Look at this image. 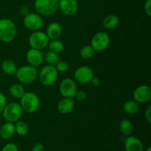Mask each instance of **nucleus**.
<instances>
[{
  "mask_svg": "<svg viewBox=\"0 0 151 151\" xmlns=\"http://www.w3.org/2000/svg\"><path fill=\"white\" fill-rule=\"evenodd\" d=\"M62 32H63V28H62L60 24L53 22L50 23L47 27L46 34L50 38V40H55L60 38Z\"/></svg>",
  "mask_w": 151,
  "mask_h": 151,
  "instance_id": "obj_15",
  "label": "nucleus"
},
{
  "mask_svg": "<svg viewBox=\"0 0 151 151\" xmlns=\"http://www.w3.org/2000/svg\"><path fill=\"white\" fill-rule=\"evenodd\" d=\"M74 97H75V100H78V101L83 102L86 100V94L85 91H82V90H79V91L77 90Z\"/></svg>",
  "mask_w": 151,
  "mask_h": 151,
  "instance_id": "obj_29",
  "label": "nucleus"
},
{
  "mask_svg": "<svg viewBox=\"0 0 151 151\" xmlns=\"http://www.w3.org/2000/svg\"><path fill=\"white\" fill-rule=\"evenodd\" d=\"M133 97L138 103H147L151 97V88L147 85H140L134 89Z\"/></svg>",
  "mask_w": 151,
  "mask_h": 151,
  "instance_id": "obj_12",
  "label": "nucleus"
},
{
  "mask_svg": "<svg viewBox=\"0 0 151 151\" xmlns=\"http://www.w3.org/2000/svg\"><path fill=\"white\" fill-rule=\"evenodd\" d=\"M77 90L76 83L72 78L62 80L59 85V92L63 97L73 98Z\"/></svg>",
  "mask_w": 151,
  "mask_h": 151,
  "instance_id": "obj_10",
  "label": "nucleus"
},
{
  "mask_svg": "<svg viewBox=\"0 0 151 151\" xmlns=\"http://www.w3.org/2000/svg\"><path fill=\"white\" fill-rule=\"evenodd\" d=\"M123 110L128 114H135L139 110V103L134 100H128L124 103Z\"/></svg>",
  "mask_w": 151,
  "mask_h": 151,
  "instance_id": "obj_21",
  "label": "nucleus"
},
{
  "mask_svg": "<svg viewBox=\"0 0 151 151\" xmlns=\"http://www.w3.org/2000/svg\"><path fill=\"white\" fill-rule=\"evenodd\" d=\"M94 71L88 66H81L75 70L74 73V78L75 81L81 84H86L90 83L94 77Z\"/></svg>",
  "mask_w": 151,
  "mask_h": 151,
  "instance_id": "obj_11",
  "label": "nucleus"
},
{
  "mask_svg": "<svg viewBox=\"0 0 151 151\" xmlns=\"http://www.w3.org/2000/svg\"><path fill=\"white\" fill-rule=\"evenodd\" d=\"M17 69L16 63L10 59H5L1 63V69L6 75H15Z\"/></svg>",
  "mask_w": 151,
  "mask_h": 151,
  "instance_id": "obj_19",
  "label": "nucleus"
},
{
  "mask_svg": "<svg viewBox=\"0 0 151 151\" xmlns=\"http://www.w3.org/2000/svg\"><path fill=\"white\" fill-rule=\"evenodd\" d=\"M119 19L116 15H109L104 19L103 25L106 29H113L118 26Z\"/></svg>",
  "mask_w": 151,
  "mask_h": 151,
  "instance_id": "obj_20",
  "label": "nucleus"
},
{
  "mask_svg": "<svg viewBox=\"0 0 151 151\" xmlns=\"http://www.w3.org/2000/svg\"><path fill=\"white\" fill-rule=\"evenodd\" d=\"M55 67L57 69L58 72H60V73L66 72L69 69V63L65 60H58V63L55 65Z\"/></svg>",
  "mask_w": 151,
  "mask_h": 151,
  "instance_id": "obj_28",
  "label": "nucleus"
},
{
  "mask_svg": "<svg viewBox=\"0 0 151 151\" xmlns=\"http://www.w3.org/2000/svg\"><path fill=\"white\" fill-rule=\"evenodd\" d=\"M58 9L67 16H74L78 10L77 0H58Z\"/></svg>",
  "mask_w": 151,
  "mask_h": 151,
  "instance_id": "obj_13",
  "label": "nucleus"
},
{
  "mask_svg": "<svg viewBox=\"0 0 151 151\" xmlns=\"http://www.w3.org/2000/svg\"><path fill=\"white\" fill-rule=\"evenodd\" d=\"M119 130L126 137H129L134 131V126H133L132 122L129 119H122L119 124Z\"/></svg>",
  "mask_w": 151,
  "mask_h": 151,
  "instance_id": "obj_22",
  "label": "nucleus"
},
{
  "mask_svg": "<svg viewBox=\"0 0 151 151\" xmlns=\"http://www.w3.org/2000/svg\"><path fill=\"white\" fill-rule=\"evenodd\" d=\"M1 151H19V149L14 143H7L2 147Z\"/></svg>",
  "mask_w": 151,
  "mask_h": 151,
  "instance_id": "obj_30",
  "label": "nucleus"
},
{
  "mask_svg": "<svg viewBox=\"0 0 151 151\" xmlns=\"http://www.w3.org/2000/svg\"><path fill=\"white\" fill-rule=\"evenodd\" d=\"M44 60H45L46 63L48 65L55 66L59 60L58 54L48 50L46 52L45 55H44Z\"/></svg>",
  "mask_w": 151,
  "mask_h": 151,
  "instance_id": "obj_26",
  "label": "nucleus"
},
{
  "mask_svg": "<svg viewBox=\"0 0 151 151\" xmlns=\"http://www.w3.org/2000/svg\"><path fill=\"white\" fill-rule=\"evenodd\" d=\"M6 105H7V99L5 95L0 91V114L2 113Z\"/></svg>",
  "mask_w": 151,
  "mask_h": 151,
  "instance_id": "obj_31",
  "label": "nucleus"
},
{
  "mask_svg": "<svg viewBox=\"0 0 151 151\" xmlns=\"http://www.w3.org/2000/svg\"><path fill=\"white\" fill-rule=\"evenodd\" d=\"M145 151H151V147H150V146H149V147H147V149H146Z\"/></svg>",
  "mask_w": 151,
  "mask_h": 151,
  "instance_id": "obj_37",
  "label": "nucleus"
},
{
  "mask_svg": "<svg viewBox=\"0 0 151 151\" xmlns=\"http://www.w3.org/2000/svg\"><path fill=\"white\" fill-rule=\"evenodd\" d=\"M75 107V102L72 98L63 97L58 102L57 105V109L62 114H67L73 110Z\"/></svg>",
  "mask_w": 151,
  "mask_h": 151,
  "instance_id": "obj_16",
  "label": "nucleus"
},
{
  "mask_svg": "<svg viewBox=\"0 0 151 151\" xmlns=\"http://www.w3.org/2000/svg\"><path fill=\"white\" fill-rule=\"evenodd\" d=\"M111 38L106 32H98L93 35L90 45L93 47L95 52H103L109 47Z\"/></svg>",
  "mask_w": 151,
  "mask_h": 151,
  "instance_id": "obj_8",
  "label": "nucleus"
},
{
  "mask_svg": "<svg viewBox=\"0 0 151 151\" xmlns=\"http://www.w3.org/2000/svg\"><path fill=\"white\" fill-rule=\"evenodd\" d=\"M16 133L19 136H25L29 132V126L27 124L22 120H18L15 124Z\"/></svg>",
  "mask_w": 151,
  "mask_h": 151,
  "instance_id": "obj_25",
  "label": "nucleus"
},
{
  "mask_svg": "<svg viewBox=\"0 0 151 151\" xmlns=\"http://www.w3.org/2000/svg\"><path fill=\"white\" fill-rule=\"evenodd\" d=\"M10 94L13 96V97L17 99H20L24 94L25 93V90L23 86L20 83H13L10 86Z\"/></svg>",
  "mask_w": 151,
  "mask_h": 151,
  "instance_id": "obj_23",
  "label": "nucleus"
},
{
  "mask_svg": "<svg viewBox=\"0 0 151 151\" xmlns=\"http://www.w3.org/2000/svg\"><path fill=\"white\" fill-rule=\"evenodd\" d=\"M32 151H44V146L41 143H36L32 147Z\"/></svg>",
  "mask_w": 151,
  "mask_h": 151,
  "instance_id": "obj_34",
  "label": "nucleus"
},
{
  "mask_svg": "<svg viewBox=\"0 0 151 151\" xmlns=\"http://www.w3.org/2000/svg\"><path fill=\"white\" fill-rule=\"evenodd\" d=\"M90 83L91 84V86H93L94 87H97L100 83V81L97 77H93L92 79L90 81Z\"/></svg>",
  "mask_w": 151,
  "mask_h": 151,
  "instance_id": "obj_35",
  "label": "nucleus"
},
{
  "mask_svg": "<svg viewBox=\"0 0 151 151\" xmlns=\"http://www.w3.org/2000/svg\"><path fill=\"white\" fill-rule=\"evenodd\" d=\"M38 74L36 67L28 64L18 68L15 75L21 83L28 84L32 83L36 79Z\"/></svg>",
  "mask_w": 151,
  "mask_h": 151,
  "instance_id": "obj_3",
  "label": "nucleus"
},
{
  "mask_svg": "<svg viewBox=\"0 0 151 151\" xmlns=\"http://www.w3.org/2000/svg\"><path fill=\"white\" fill-rule=\"evenodd\" d=\"M50 41V38H48L47 34L41 30L32 32L28 39L31 48L40 50L46 48L48 46Z\"/></svg>",
  "mask_w": 151,
  "mask_h": 151,
  "instance_id": "obj_7",
  "label": "nucleus"
},
{
  "mask_svg": "<svg viewBox=\"0 0 151 151\" xmlns=\"http://www.w3.org/2000/svg\"><path fill=\"white\" fill-rule=\"evenodd\" d=\"M16 134L15 124L13 122H6L0 128V137L4 139H9L12 138Z\"/></svg>",
  "mask_w": 151,
  "mask_h": 151,
  "instance_id": "obj_18",
  "label": "nucleus"
},
{
  "mask_svg": "<svg viewBox=\"0 0 151 151\" xmlns=\"http://www.w3.org/2000/svg\"><path fill=\"white\" fill-rule=\"evenodd\" d=\"M125 148L126 151H143V145L137 137L129 136L125 141Z\"/></svg>",
  "mask_w": 151,
  "mask_h": 151,
  "instance_id": "obj_17",
  "label": "nucleus"
},
{
  "mask_svg": "<svg viewBox=\"0 0 151 151\" xmlns=\"http://www.w3.org/2000/svg\"><path fill=\"white\" fill-rule=\"evenodd\" d=\"M35 9L41 16H51L58 10V0H35Z\"/></svg>",
  "mask_w": 151,
  "mask_h": 151,
  "instance_id": "obj_4",
  "label": "nucleus"
},
{
  "mask_svg": "<svg viewBox=\"0 0 151 151\" xmlns=\"http://www.w3.org/2000/svg\"><path fill=\"white\" fill-rule=\"evenodd\" d=\"M145 119L149 124L151 122V106H149L147 109H146L145 113Z\"/></svg>",
  "mask_w": 151,
  "mask_h": 151,
  "instance_id": "obj_33",
  "label": "nucleus"
},
{
  "mask_svg": "<svg viewBox=\"0 0 151 151\" xmlns=\"http://www.w3.org/2000/svg\"><path fill=\"white\" fill-rule=\"evenodd\" d=\"M20 106L22 110L28 114L35 113L40 107L39 97L32 91H27L20 98Z\"/></svg>",
  "mask_w": 151,
  "mask_h": 151,
  "instance_id": "obj_1",
  "label": "nucleus"
},
{
  "mask_svg": "<svg viewBox=\"0 0 151 151\" xmlns=\"http://www.w3.org/2000/svg\"><path fill=\"white\" fill-rule=\"evenodd\" d=\"M38 76L40 83L44 86H51L57 81L58 72L55 66L47 64L40 70Z\"/></svg>",
  "mask_w": 151,
  "mask_h": 151,
  "instance_id": "obj_5",
  "label": "nucleus"
},
{
  "mask_svg": "<svg viewBox=\"0 0 151 151\" xmlns=\"http://www.w3.org/2000/svg\"><path fill=\"white\" fill-rule=\"evenodd\" d=\"M16 35V26L9 19H0V41L10 43L14 40Z\"/></svg>",
  "mask_w": 151,
  "mask_h": 151,
  "instance_id": "obj_2",
  "label": "nucleus"
},
{
  "mask_svg": "<svg viewBox=\"0 0 151 151\" xmlns=\"http://www.w3.org/2000/svg\"><path fill=\"white\" fill-rule=\"evenodd\" d=\"M24 26L29 30L34 32L38 31L42 28L44 25V21L41 15L38 13H29L24 16Z\"/></svg>",
  "mask_w": 151,
  "mask_h": 151,
  "instance_id": "obj_9",
  "label": "nucleus"
},
{
  "mask_svg": "<svg viewBox=\"0 0 151 151\" xmlns=\"http://www.w3.org/2000/svg\"><path fill=\"white\" fill-rule=\"evenodd\" d=\"M26 59L29 65L37 67L41 66L44 62V55L40 50L30 48L27 52Z\"/></svg>",
  "mask_w": 151,
  "mask_h": 151,
  "instance_id": "obj_14",
  "label": "nucleus"
},
{
  "mask_svg": "<svg viewBox=\"0 0 151 151\" xmlns=\"http://www.w3.org/2000/svg\"><path fill=\"white\" fill-rule=\"evenodd\" d=\"M23 110L20 104L17 103H10L5 106L2 111V115L6 122H16L22 116Z\"/></svg>",
  "mask_w": 151,
  "mask_h": 151,
  "instance_id": "obj_6",
  "label": "nucleus"
},
{
  "mask_svg": "<svg viewBox=\"0 0 151 151\" xmlns=\"http://www.w3.org/2000/svg\"><path fill=\"white\" fill-rule=\"evenodd\" d=\"M94 54H95V50L93 49L91 45L84 46L80 51V55H81V58L85 60L91 59L94 55Z\"/></svg>",
  "mask_w": 151,
  "mask_h": 151,
  "instance_id": "obj_27",
  "label": "nucleus"
},
{
  "mask_svg": "<svg viewBox=\"0 0 151 151\" xmlns=\"http://www.w3.org/2000/svg\"><path fill=\"white\" fill-rule=\"evenodd\" d=\"M144 7L146 14L150 17L151 16V0H146Z\"/></svg>",
  "mask_w": 151,
  "mask_h": 151,
  "instance_id": "obj_32",
  "label": "nucleus"
},
{
  "mask_svg": "<svg viewBox=\"0 0 151 151\" xmlns=\"http://www.w3.org/2000/svg\"><path fill=\"white\" fill-rule=\"evenodd\" d=\"M19 12H20L21 14L23 15V16H24L29 13V9H28V7H27V6L23 5L19 8Z\"/></svg>",
  "mask_w": 151,
  "mask_h": 151,
  "instance_id": "obj_36",
  "label": "nucleus"
},
{
  "mask_svg": "<svg viewBox=\"0 0 151 151\" xmlns=\"http://www.w3.org/2000/svg\"><path fill=\"white\" fill-rule=\"evenodd\" d=\"M47 47H49V50H50L52 52H54L57 53V54H59L64 49V44L60 40L55 39L50 41Z\"/></svg>",
  "mask_w": 151,
  "mask_h": 151,
  "instance_id": "obj_24",
  "label": "nucleus"
}]
</instances>
